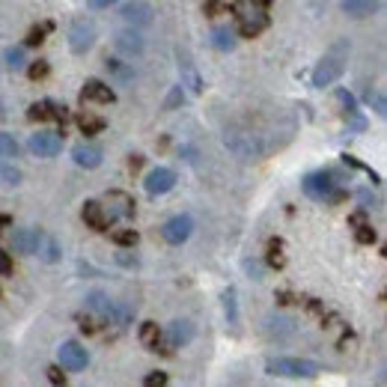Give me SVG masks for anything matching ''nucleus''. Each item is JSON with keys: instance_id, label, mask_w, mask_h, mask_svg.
Returning a JSON list of instances; mask_svg holds the SVG:
<instances>
[{"instance_id": "f257e3e1", "label": "nucleus", "mask_w": 387, "mask_h": 387, "mask_svg": "<svg viewBox=\"0 0 387 387\" xmlns=\"http://www.w3.org/2000/svg\"><path fill=\"white\" fill-rule=\"evenodd\" d=\"M343 72H346V45L340 42V45H334L322 60H319L316 72H313V87L325 90V87H331V83L340 78Z\"/></svg>"}, {"instance_id": "f03ea898", "label": "nucleus", "mask_w": 387, "mask_h": 387, "mask_svg": "<svg viewBox=\"0 0 387 387\" xmlns=\"http://www.w3.org/2000/svg\"><path fill=\"white\" fill-rule=\"evenodd\" d=\"M304 194L316 203H336L343 200V191H340V182L331 170H319V173H310L304 179Z\"/></svg>"}, {"instance_id": "7ed1b4c3", "label": "nucleus", "mask_w": 387, "mask_h": 387, "mask_svg": "<svg viewBox=\"0 0 387 387\" xmlns=\"http://www.w3.org/2000/svg\"><path fill=\"white\" fill-rule=\"evenodd\" d=\"M265 369L272 376H289V378H310L319 373L316 361H304V358H272L265 363Z\"/></svg>"}, {"instance_id": "20e7f679", "label": "nucleus", "mask_w": 387, "mask_h": 387, "mask_svg": "<svg viewBox=\"0 0 387 387\" xmlns=\"http://www.w3.org/2000/svg\"><path fill=\"white\" fill-rule=\"evenodd\" d=\"M96 36H98V30L90 19H75L69 27V48L75 54H87L96 45Z\"/></svg>"}, {"instance_id": "39448f33", "label": "nucleus", "mask_w": 387, "mask_h": 387, "mask_svg": "<svg viewBox=\"0 0 387 387\" xmlns=\"http://www.w3.org/2000/svg\"><path fill=\"white\" fill-rule=\"evenodd\" d=\"M30 153L33 155H39V158H54L63 153V138L57 131H36V134H30Z\"/></svg>"}, {"instance_id": "423d86ee", "label": "nucleus", "mask_w": 387, "mask_h": 387, "mask_svg": "<svg viewBox=\"0 0 387 387\" xmlns=\"http://www.w3.org/2000/svg\"><path fill=\"white\" fill-rule=\"evenodd\" d=\"M191 232H194L191 215H176V217H170V221L161 227V235H164L167 244H185L191 239Z\"/></svg>"}, {"instance_id": "0eeeda50", "label": "nucleus", "mask_w": 387, "mask_h": 387, "mask_svg": "<svg viewBox=\"0 0 387 387\" xmlns=\"http://www.w3.org/2000/svg\"><path fill=\"white\" fill-rule=\"evenodd\" d=\"M268 27V15L259 4L254 6H242V15H239V30H242V36H257V33H262Z\"/></svg>"}, {"instance_id": "6e6552de", "label": "nucleus", "mask_w": 387, "mask_h": 387, "mask_svg": "<svg viewBox=\"0 0 387 387\" xmlns=\"http://www.w3.org/2000/svg\"><path fill=\"white\" fill-rule=\"evenodd\" d=\"M27 116H30L33 123H48V120H54V123H63V120H66V105L54 102V98H42V102L30 105Z\"/></svg>"}, {"instance_id": "1a4fd4ad", "label": "nucleus", "mask_w": 387, "mask_h": 387, "mask_svg": "<svg viewBox=\"0 0 387 387\" xmlns=\"http://www.w3.org/2000/svg\"><path fill=\"white\" fill-rule=\"evenodd\" d=\"M146 194H153V197H161L167 191H173V185H176V173L170 170V167H155V170H149L146 176Z\"/></svg>"}, {"instance_id": "9d476101", "label": "nucleus", "mask_w": 387, "mask_h": 387, "mask_svg": "<svg viewBox=\"0 0 387 387\" xmlns=\"http://www.w3.org/2000/svg\"><path fill=\"white\" fill-rule=\"evenodd\" d=\"M194 334H197L194 322H188V319H176V322L167 328V346H170V351L188 346V343L194 340Z\"/></svg>"}, {"instance_id": "9b49d317", "label": "nucleus", "mask_w": 387, "mask_h": 387, "mask_svg": "<svg viewBox=\"0 0 387 387\" xmlns=\"http://www.w3.org/2000/svg\"><path fill=\"white\" fill-rule=\"evenodd\" d=\"M45 235L39 229H15L12 232V250L15 254H39Z\"/></svg>"}, {"instance_id": "f8f14e48", "label": "nucleus", "mask_w": 387, "mask_h": 387, "mask_svg": "<svg viewBox=\"0 0 387 387\" xmlns=\"http://www.w3.org/2000/svg\"><path fill=\"white\" fill-rule=\"evenodd\" d=\"M153 15L155 9L143 4V0H131V4L123 6V19L131 24V27H146V24H153Z\"/></svg>"}, {"instance_id": "ddd939ff", "label": "nucleus", "mask_w": 387, "mask_h": 387, "mask_svg": "<svg viewBox=\"0 0 387 387\" xmlns=\"http://www.w3.org/2000/svg\"><path fill=\"white\" fill-rule=\"evenodd\" d=\"M87 361H90V355H87V349H83L81 343H63L60 346V363L66 369H83V366H87Z\"/></svg>"}, {"instance_id": "4468645a", "label": "nucleus", "mask_w": 387, "mask_h": 387, "mask_svg": "<svg viewBox=\"0 0 387 387\" xmlns=\"http://www.w3.org/2000/svg\"><path fill=\"white\" fill-rule=\"evenodd\" d=\"M105 212H108L110 221H116V217H131L134 215V200L128 194H123V191H110Z\"/></svg>"}, {"instance_id": "2eb2a0df", "label": "nucleus", "mask_w": 387, "mask_h": 387, "mask_svg": "<svg viewBox=\"0 0 387 387\" xmlns=\"http://www.w3.org/2000/svg\"><path fill=\"white\" fill-rule=\"evenodd\" d=\"M72 158H75V164L78 167H87V170H96L98 164H102V149L98 146H93V143H78L75 149H72Z\"/></svg>"}, {"instance_id": "dca6fc26", "label": "nucleus", "mask_w": 387, "mask_h": 387, "mask_svg": "<svg viewBox=\"0 0 387 387\" xmlns=\"http://www.w3.org/2000/svg\"><path fill=\"white\" fill-rule=\"evenodd\" d=\"M143 36L138 30H123V33H116V51H123V54H128V57H138V54H143Z\"/></svg>"}, {"instance_id": "f3484780", "label": "nucleus", "mask_w": 387, "mask_h": 387, "mask_svg": "<svg viewBox=\"0 0 387 387\" xmlns=\"http://www.w3.org/2000/svg\"><path fill=\"white\" fill-rule=\"evenodd\" d=\"M81 98H83V102L110 105L113 98H116V93L108 87V83H102V81H87V83H83V93H81Z\"/></svg>"}, {"instance_id": "a211bd4d", "label": "nucleus", "mask_w": 387, "mask_h": 387, "mask_svg": "<svg viewBox=\"0 0 387 387\" xmlns=\"http://www.w3.org/2000/svg\"><path fill=\"white\" fill-rule=\"evenodd\" d=\"M336 102L343 105V113H346V120L351 123V128H355V131H363V128H366V120L358 113V102H355V96L346 93V90H336Z\"/></svg>"}, {"instance_id": "6ab92c4d", "label": "nucleus", "mask_w": 387, "mask_h": 387, "mask_svg": "<svg viewBox=\"0 0 387 387\" xmlns=\"http://www.w3.org/2000/svg\"><path fill=\"white\" fill-rule=\"evenodd\" d=\"M83 221H87V227H90V229H98V232L110 227V217H108L105 206H102V203H96V200H90V203L83 206Z\"/></svg>"}, {"instance_id": "aec40b11", "label": "nucleus", "mask_w": 387, "mask_h": 387, "mask_svg": "<svg viewBox=\"0 0 387 387\" xmlns=\"http://www.w3.org/2000/svg\"><path fill=\"white\" fill-rule=\"evenodd\" d=\"M102 322L116 325V328H125V325L131 322V307H128V304H123V301H110V307L105 310Z\"/></svg>"}, {"instance_id": "412c9836", "label": "nucleus", "mask_w": 387, "mask_h": 387, "mask_svg": "<svg viewBox=\"0 0 387 387\" xmlns=\"http://www.w3.org/2000/svg\"><path fill=\"white\" fill-rule=\"evenodd\" d=\"M343 9L349 15H355V19H366V15H373L378 9V0H343Z\"/></svg>"}, {"instance_id": "4be33fe9", "label": "nucleus", "mask_w": 387, "mask_h": 387, "mask_svg": "<svg viewBox=\"0 0 387 387\" xmlns=\"http://www.w3.org/2000/svg\"><path fill=\"white\" fill-rule=\"evenodd\" d=\"M15 158H19V140L12 134L0 131V164H12Z\"/></svg>"}, {"instance_id": "5701e85b", "label": "nucleus", "mask_w": 387, "mask_h": 387, "mask_svg": "<svg viewBox=\"0 0 387 387\" xmlns=\"http://www.w3.org/2000/svg\"><path fill=\"white\" fill-rule=\"evenodd\" d=\"M212 45L217 48V51H232V48H235V42H239V39H235V33L229 30V27H217V30H212Z\"/></svg>"}, {"instance_id": "b1692460", "label": "nucleus", "mask_w": 387, "mask_h": 387, "mask_svg": "<svg viewBox=\"0 0 387 387\" xmlns=\"http://www.w3.org/2000/svg\"><path fill=\"white\" fill-rule=\"evenodd\" d=\"M108 307H110V298H108L105 292H90V295H87V310L98 319V322H102V316H105Z\"/></svg>"}, {"instance_id": "393cba45", "label": "nucleus", "mask_w": 387, "mask_h": 387, "mask_svg": "<svg viewBox=\"0 0 387 387\" xmlns=\"http://www.w3.org/2000/svg\"><path fill=\"white\" fill-rule=\"evenodd\" d=\"M140 343L149 346L153 351H161V334H158V325H155V322H143V328H140Z\"/></svg>"}, {"instance_id": "a878e982", "label": "nucleus", "mask_w": 387, "mask_h": 387, "mask_svg": "<svg viewBox=\"0 0 387 387\" xmlns=\"http://www.w3.org/2000/svg\"><path fill=\"white\" fill-rule=\"evenodd\" d=\"M182 81H185V87H191V93H203V81L194 72L191 60H182Z\"/></svg>"}, {"instance_id": "bb28decb", "label": "nucleus", "mask_w": 387, "mask_h": 387, "mask_svg": "<svg viewBox=\"0 0 387 387\" xmlns=\"http://www.w3.org/2000/svg\"><path fill=\"white\" fill-rule=\"evenodd\" d=\"M351 224L358 227V229H355V235H358V242H361V244H373V242H376V229L369 227V224H363V217H361V215L351 217Z\"/></svg>"}, {"instance_id": "cd10ccee", "label": "nucleus", "mask_w": 387, "mask_h": 387, "mask_svg": "<svg viewBox=\"0 0 387 387\" xmlns=\"http://www.w3.org/2000/svg\"><path fill=\"white\" fill-rule=\"evenodd\" d=\"M78 125L83 134H98L105 128V120H98V116H90V113H81L78 116Z\"/></svg>"}, {"instance_id": "c85d7f7f", "label": "nucleus", "mask_w": 387, "mask_h": 387, "mask_svg": "<svg viewBox=\"0 0 387 387\" xmlns=\"http://www.w3.org/2000/svg\"><path fill=\"white\" fill-rule=\"evenodd\" d=\"M224 310H227L229 325H239V304H235V289H227V292H224Z\"/></svg>"}, {"instance_id": "c756f323", "label": "nucleus", "mask_w": 387, "mask_h": 387, "mask_svg": "<svg viewBox=\"0 0 387 387\" xmlns=\"http://www.w3.org/2000/svg\"><path fill=\"white\" fill-rule=\"evenodd\" d=\"M24 48H9L6 51V69H12V72H19V69H24Z\"/></svg>"}, {"instance_id": "7c9ffc66", "label": "nucleus", "mask_w": 387, "mask_h": 387, "mask_svg": "<svg viewBox=\"0 0 387 387\" xmlns=\"http://www.w3.org/2000/svg\"><path fill=\"white\" fill-rule=\"evenodd\" d=\"M39 254H42V259H45V262H57V259H60V247H57V242H54V239H42Z\"/></svg>"}, {"instance_id": "2f4dec72", "label": "nucleus", "mask_w": 387, "mask_h": 387, "mask_svg": "<svg viewBox=\"0 0 387 387\" xmlns=\"http://www.w3.org/2000/svg\"><path fill=\"white\" fill-rule=\"evenodd\" d=\"M108 72H113L120 81H131L134 78V69H128L123 60H108Z\"/></svg>"}, {"instance_id": "473e14b6", "label": "nucleus", "mask_w": 387, "mask_h": 387, "mask_svg": "<svg viewBox=\"0 0 387 387\" xmlns=\"http://www.w3.org/2000/svg\"><path fill=\"white\" fill-rule=\"evenodd\" d=\"M366 98H369V105L376 108V113H378V116H384V113H387V102H384V93H381V90H369V96H366Z\"/></svg>"}, {"instance_id": "72a5a7b5", "label": "nucleus", "mask_w": 387, "mask_h": 387, "mask_svg": "<svg viewBox=\"0 0 387 387\" xmlns=\"http://www.w3.org/2000/svg\"><path fill=\"white\" fill-rule=\"evenodd\" d=\"M113 242L123 244V247L138 244V232H134V229H120V232H113Z\"/></svg>"}, {"instance_id": "f704fd0d", "label": "nucleus", "mask_w": 387, "mask_h": 387, "mask_svg": "<svg viewBox=\"0 0 387 387\" xmlns=\"http://www.w3.org/2000/svg\"><path fill=\"white\" fill-rule=\"evenodd\" d=\"M48 30H51V24H42V27H36V30H30L27 45H33V48H36V45H42V42H45V33H48Z\"/></svg>"}, {"instance_id": "c9c22d12", "label": "nucleus", "mask_w": 387, "mask_h": 387, "mask_svg": "<svg viewBox=\"0 0 387 387\" xmlns=\"http://www.w3.org/2000/svg\"><path fill=\"white\" fill-rule=\"evenodd\" d=\"M280 242H272V250H268V265L272 268H283V257H280Z\"/></svg>"}, {"instance_id": "e433bc0d", "label": "nucleus", "mask_w": 387, "mask_h": 387, "mask_svg": "<svg viewBox=\"0 0 387 387\" xmlns=\"http://www.w3.org/2000/svg\"><path fill=\"white\" fill-rule=\"evenodd\" d=\"M0 179H4L6 185H19V170H15V167H6V164H0Z\"/></svg>"}, {"instance_id": "4c0bfd02", "label": "nucleus", "mask_w": 387, "mask_h": 387, "mask_svg": "<svg viewBox=\"0 0 387 387\" xmlns=\"http://www.w3.org/2000/svg\"><path fill=\"white\" fill-rule=\"evenodd\" d=\"M27 75H30L33 81H39V78H45V75H48V63H45V60H36V63H33V66H30V69H27Z\"/></svg>"}, {"instance_id": "58836bf2", "label": "nucleus", "mask_w": 387, "mask_h": 387, "mask_svg": "<svg viewBox=\"0 0 387 387\" xmlns=\"http://www.w3.org/2000/svg\"><path fill=\"white\" fill-rule=\"evenodd\" d=\"M358 200L363 203V209H378V200L369 194V191H358Z\"/></svg>"}, {"instance_id": "ea45409f", "label": "nucleus", "mask_w": 387, "mask_h": 387, "mask_svg": "<svg viewBox=\"0 0 387 387\" xmlns=\"http://www.w3.org/2000/svg\"><path fill=\"white\" fill-rule=\"evenodd\" d=\"M185 102V93H182V87H176L170 96H167V108H176V105H182Z\"/></svg>"}, {"instance_id": "a19ab883", "label": "nucleus", "mask_w": 387, "mask_h": 387, "mask_svg": "<svg viewBox=\"0 0 387 387\" xmlns=\"http://www.w3.org/2000/svg\"><path fill=\"white\" fill-rule=\"evenodd\" d=\"M48 381H54V384H66V376L60 373V366H51V369H48Z\"/></svg>"}, {"instance_id": "79ce46f5", "label": "nucleus", "mask_w": 387, "mask_h": 387, "mask_svg": "<svg viewBox=\"0 0 387 387\" xmlns=\"http://www.w3.org/2000/svg\"><path fill=\"white\" fill-rule=\"evenodd\" d=\"M146 384L153 387V384H167V376L164 373H153V376H146Z\"/></svg>"}, {"instance_id": "37998d69", "label": "nucleus", "mask_w": 387, "mask_h": 387, "mask_svg": "<svg viewBox=\"0 0 387 387\" xmlns=\"http://www.w3.org/2000/svg\"><path fill=\"white\" fill-rule=\"evenodd\" d=\"M0 274H12V265H9V259H6L4 250H0Z\"/></svg>"}, {"instance_id": "c03bdc74", "label": "nucleus", "mask_w": 387, "mask_h": 387, "mask_svg": "<svg viewBox=\"0 0 387 387\" xmlns=\"http://www.w3.org/2000/svg\"><path fill=\"white\" fill-rule=\"evenodd\" d=\"M244 268H247L250 274H257V280L262 277V265H259V262H244Z\"/></svg>"}, {"instance_id": "a18cd8bd", "label": "nucleus", "mask_w": 387, "mask_h": 387, "mask_svg": "<svg viewBox=\"0 0 387 387\" xmlns=\"http://www.w3.org/2000/svg\"><path fill=\"white\" fill-rule=\"evenodd\" d=\"M116 0H90V6L93 9H108V6H113Z\"/></svg>"}, {"instance_id": "49530a36", "label": "nucleus", "mask_w": 387, "mask_h": 387, "mask_svg": "<svg viewBox=\"0 0 387 387\" xmlns=\"http://www.w3.org/2000/svg\"><path fill=\"white\" fill-rule=\"evenodd\" d=\"M254 4H259V6H268V4H272V0H254Z\"/></svg>"}]
</instances>
